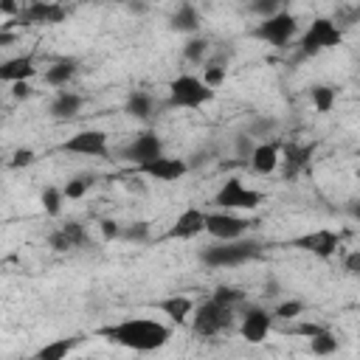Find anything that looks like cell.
<instances>
[{
  "instance_id": "6da1fadb",
  "label": "cell",
  "mask_w": 360,
  "mask_h": 360,
  "mask_svg": "<svg viewBox=\"0 0 360 360\" xmlns=\"http://www.w3.org/2000/svg\"><path fill=\"white\" fill-rule=\"evenodd\" d=\"M98 338L124 346L129 352H158L172 340V326L158 321V318H143V315H129L121 318L110 326L96 329Z\"/></svg>"
},
{
  "instance_id": "9c48e42d",
  "label": "cell",
  "mask_w": 360,
  "mask_h": 360,
  "mask_svg": "<svg viewBox=\"0 0 360 360\" xmlns=\"http://www.w3.org/2000/svg\"><path fill=\"white\" fill-rule=\"evenodd\" d=\"M250 219L236 214V211H225V208H214L208 211V222H205V233L211 239H219V242H228V239H242L248 236L250 231Z\"/></svg>"
},
{
  "instance_id": "b9f144b4",
  "label": "cell",
  "mask_w": 360,
  "mask_h": 360,
  "mask_svg": "<svg viewBox=\"0 0 360 360\" xmlns=\"http://www.w3.org/2000/svg\"><path fill=\"white\" fill-rule=\"evenodd\" d=\"M8 87H11V96H14L17 101H25V98H31V96H34L31 82H14V84H8Z\"/></svg>"
},
{
  "instance_id": "8fae6325",
  "label": "cell",
  "mask_w": 360,
  "mask_h": 360,
  "mask_svg": "<svg viewBox=\"0 0 360 360\" xmlns=\"http://www.w3.org/2000/svg\"><path fill=\"white\" fill-rule=\"evenodd\" d=\"M59 149L68 155H82V158H104L110 152V135L104 129L87 127V129H79L70 138H65L59 143Z\"/></svg>"
},
{
  "instance_id": "836d02e7",
  "label": "cell",
  "mask_w": 360,
  "mask_h": 360,
  "mask_svg": "<svg viewBox=\"0 0 360 360\" xmlns=\"http://www.w3.org/2000/svg\"><path fill=\"white\" fill-rule=\"evenodd\" d=\"M211 298H217V301H222V304H228V307H239V304L245 301V292H242L239 287H231V284H219V287H214Z\"/></svg>"
},
{
  "instance_id": "8d00e7d4",
  "label": "cell",
  "mask_w": 360,
  "mask_h": 360,
  "mask_svg": "<svg viewBox=\"0 0 360 360\" xmlns=\"http://www.w3.org/2000/svg\"><path fill=\"white\" fill-rule=\"evenodd\" d=\"M248 8L262 20V17H270V14L281 11V8H284V0H250Z\"/></svg>"
},
{
  "instance_id": "9a60e30c",
  "label": "cell",
  "mask_w": 360,
  "mask_h": 360,
  "mask_svg": "<svg viewBox=\"0 0 360 360\" xmlns=\"http://www.w3.org/2000/svg\"><path fill=\"white\" fill-rule=\"evenodd\" d=\"M65 17H68L65 6L53 0H28L22 11L14 17V22L17 25H59L65 22Z\"/></svg>"
},
{
  "instance_id": "ffe728a7",
  "label": "cell",
  "mask_w": 360,
  "mask_h": 360,
  "mask_svg": "<svg viewBox=\"0 0 360 360\" xmlns=\"http://www.w3.org/2000/svg\"><path fill=\"white\" fill-rule=\"evenodd\" d=\"M194 298L183 295V292H174V295H166L160 301H155V309L163 312L174 326H186L191 323V315H194Z\"/></svg>"
},
{
  "instance_id": "484cf974",
  "label": "cell",
  "mask_w": 360,
  "mask_h": 360,
  "mask_svg": "<svg viewBox=\"0 0 360 360\" xmlns=\"http://www.w3.org/2000/svg\"><path fill=\"white\" fill-rule=\"evenodd\" d=\"M307 96H309V104L315 107V112H332V107L338 101V87L318 82V84H312L307 90Z\"/></svg>"
},
{
  "instance_id": "f35d334b",
  "label": "cell",
  "mask_w": 360,
  "mask_h": 360,
  "mask_svg": "<svg viewBox=\"0 0 360 360\" xmlns=\"http://www.w3.org/2000/svg\"><path fill=\"white\" fill-rule=\"evenodd\" d=\"M98 228H101V239H104V242L121 239V233H124V225H121L118 219H101Z\"/></svg>"
},
{
  "instance_id": "bcb514c9",
  "label": "cell",
  "mask_w": 360,
  "mask_h": 360,
  "mask_svg": "<svg viewBox=\"0 0 360 360\" xmlns=\"http://www.w3.org/2000/svg\"><path fill=\"white\" fill-rule=\"evenodd\" d=\"M93 3H104V0H93Z\"/></svg>"
},
{
  "instance_id": "ac0fdd59",
  "label": "cell",
  "mask_w": 360,
  "mask_h": 360,
  "mask_svg": "<svg viewBox=\"0 0 360 360\" xmlns=\"http://www.w3.org/2000/svg\"><path fill=\"white\" fill-rule=\"evenodd\" d=\"M248 163H250V169L256 174H264V177L276 174L281 169V143L278 141H270V138L267 141H259L256 149L250 152Z\"/></svg>"
},
{
  "instance_id": "5bb4252c",
  "label": "cell",
  "mask_w": 360,
  "mask_h": 360,
  "mask_svg": "<svg viewBox=\"0 0 360 360\" xmlns=\"http://www.w3.org/2000/svg\"><path fill=\"white\" fill-rule=\"evenodd\" d=\"M138 174H143V177H149V180H158V183H174V180H180V177H186L188 174V160L186 158H174V155H158V158H152V160H146V163H141V166H132Z\"/></svg>"
},
{
  "instance_id": "52a82bcc",
  "label": "cell",
  "mask_w": 360,
  "mask_h": 360,
  "mask_svg": "<svg viewBox=\"0 0 360 360\" xmlns=\"http://www.w3.org/2000/svg\"><path fill=\"white\" fill-rule=\"evenodd\" d=\"M211 202L217 208H225V211H259L262 202H264V194L259 188L248 186L242 177H228L217 188V194H214Z\"/></svg>"
},
{
  "instance_id": "e0dca14e",
  "label": "cell",
  "mask_w": 360,
  "mask_h": 360,
  "mask_svg": "<svg viewBox=\"0 0 360 360\" xmlns=\"http://www.w3.org/2000/svg\"><path fill=\"white\" fill-rule=\"evenodd\" d=\"M315 158V143L312 141H292L287 146H281V169H284V177L287 180H295Z\"/></svg>"
},
{
  "instance_id": "7402d4cb",
  "label": "cell",
  "mask_w": 360,
  "mask_h": 360,
  "mask_svg": "<svg viewBox=\"0 0 360 360\" xmlns=\"http://www.w3.org/2000/svg\"><path fill=\"white\" fill-rule=\"evenodd\" d=\"M37 76V62H34V53H20V56H11L0 65V82L6 84H14V82H31Z\"/></svg>"
},
{
  "instance_id": "d590c367",
  "label": "cell",
  "mask_w": 360,
  "mask_h": 360,
  "mask_svg": "<svg viewBox=\"0 0 360 360\" xmlns=\"http://www.w3.org/2000/svg\"><path fill=\"white\" fill-rule=\"evenodd\" d=\"M326 329H329L326 323H315V321H298V323H292L287 332H290V335H301V338H307V340H309V338H315V335H321V332H326Z\"/></svg>"
},
{
  "instance_id": "3957f363",
  "label": "cell",
  "mask_w": 360,
  "mask_h": 360,
  "mask_svg": "<svg viewBox=\"0 0 360 360\" xmlns=\"http://www.w3.org/2000/svg\"><path fill=\"white\" fill-rule=\"evenodd\" d=\"M214 96H217V90L211 84H205L202 76L177 73L166 87V107L169 110H202L205 104L214 101Z\"/></svg>"
},
{
  "instance_id": "7dc6e473",
  "label": "cell",
  "mask_w": 360,
  "mask_h": 360,
  "mask_svg": "<svg viewBox=\"0 0 360 360\" xmlns=\"http://www.w3.org/2000/svg\"><path fill=\"white\" fill-rule=\"evenodd\" d=\"M239 3H248V0H239Z\"/></svg>"
},
{
  "instance_id": "e575fe53",
  "label": "cell",
  "mask_w": 360,
  "mask_h": 360,
  "mask_svg": "<svg viewBox=\"0 0 360 360\" xmlns=\"http://www.w3.org/2000/svg\"><path fill=\"white\" fill-rule=\"evenodd\" d=\"M256 143H259V141H256L248 129L236 132V135H233V152H236V158H245V160H248V158H250V152L256 149Z\"/></svg>"
},
{
  "instance_id": "603a6c76",
  "label": "cell",
  "mask_w": 360,
  "mask_h": 360,
  "mask_svg": "<svg viewBox=\"0 0 360 360\" xmlns=\"http://www.w3.org/2000/svg\"><path fill=\"white\" fill-rule=\"evenodd\" d=\"M76 70H79V62H76L73 56H62V59H56V62H51V65L45 68L42 79H45V84H48V87L62 90V87H68V84L73 82Z\"/></svg>"
},
{
  "instance_id": "f6af8a7d",
  "label": "cell",
  "mask_w": 360,
  "mask_h": 360,
  "mask_svg": "<svg viewBox=\"0 0 360 360\" xmlns=\"http://www.w3.org/2000/svg\"><path fill=\"white\" fill-rule=\"evenodd\" d=\"M354 155H357V158H360V146H357V149H354Z\"/></svg>"
},
{
  "instance_id": "7bdbcfd3",
  "label": "cell",
  "mask_w": 360,
  "mask_h": 360,
  "mask_svg": "<svg viewBox=\"0 0 360 360\" xmlns=\"http://www.w3.org/2000/svg\"><path fill=\"white\" fill-rule=\"evenodd\" d=\"M0 11H3V17H17L20 11H22V6L17 3V0H0Z\"/></svg>"
},
{
  "instance_id": "4316f807",
  "label": "cell",
  "mask_w": 360,
  "mask_h": 360,
  "mask_svg": "<svg viewBox=\"0 0 360 360\" xmlns=\"http://www.w3.org/2000/svg\"><path fill=\"white\" fill-rule=\"evenodd\" d=\"M65 202H68V197H65L62 186H45V188L39 191V205H42L45 217H51V219L62 217V211H65Z\"/></svg>"
},
{
  "instance_id": "60d3db41",
  "label": "cell",
  "mask_w": 360,
  "mask_h": 360,
  "mask_svg": "<svg viewBox=\"0 0 360 360\" xmlns=\"http://www.w3.org/2000/svg\"><path fill=\"white\" fill-rule=\"evenodd\" d=\"M343 270H346L349 276H357V278H360V250H349V253L343 256Z\"/></svg>"
},
{
  "instance_id": "ba28073f",
  "label": "cell",
  "mask_w": 360,
  "mask_h": 360,
  "mask_svg": "<svg viewBox=\"0 0 360 360\" xmlns=\"http://www.w3.org/2000/svg\"><path fill=\"white\" fill-rule=\"evenodd\" d=\"M163 152H166V143H163L160 132H158V129H141V132H135V135L121 146L118 158L127 160L129 166H141V163H146V160H152V158H158V155H163Z\"/></svg>"
},
{
  "instance_id": "f1b7e54d",
  "label": "cell",
  "mask_w": 360,
  "mask_h": 360,
  "mask_svg": "<svg viewBox=\"0 0 360 360\" xmlns=\"http://www.w3.org/2000/svg\"><path fill=\"white\" fill-rule=\"evenodd\" d=\"M307 349H309L312 354H335V352L340 349V340H338V335H335L332 329H326V332L309 338V340H307Z\"/></svg>"
},
{
  "instance_id": "2e32d148",
  "label": "cell",
  "mask_w": 360,
  "mask_h": 360,
  "mask_svg": "<svg viewBox=\"0 0 360 360\" xmlns=\"http://www.w3.org/2000/svg\"><path fill=\"white\" fill-rule=\"evenodd\" d=\"M90 242V233L82 222L70 219V222H62L59 228H53L48 233V248L56 250V253H68V250H76V248H84Z\"/></svg>"
},
{
  "instance_id": "cb8c5ba5",
  "label": "cell",
  "mask_w": 360,
  "mask_h": 360,
  "mask_svg": "<svg viewBox=\"0 0 360 360\" xmlns=\"http://www.w3.org/2000/svg\"><path fill=\"white\" fill-rule=\"evenodd\" d=\"M158 110V101L149 90H129L127 93V101H124V112L135 121H149Z\"/></svg>"
},
{
  "instance_id": "277c9868",
  "label": "cell",
  "mask_w": 360,
  "mask_h": 360,
  "mask_svg": "<svg viewBox=\"0 0 360 360\" xmlns=\"http://www.w3.org/2000/svg\"><path fill=\"white\" fill-rule=\"evenodd\" d=\"M340 45H343V28L326 14H315L307 22V28L298 34V53L301 56H318V53L340 48Z\"/></svg>"
},
{
  "instance_id": "7c38bea8",
  "label": "cell",
  "mask_w": 360,
  "mask_h": 360,
  "mask_svg": "<svg viewBox=\"0 0 360 360\" xmlns=\"http://www.w3.org/2000/svg\"><path fill=\"white\" fill-rule=\"evenodd\" d=\"M205 222H208V208L188 205V208H183L174 217V222L166 228V233L160 239H166V242H188V239H197L200 233H205Z\"/></svg>"
},
{
  "instance_id": "4fadbf2b",
  "label": "cell",
  "mask_w": 360,
  "mask_h": 360,
  "mask_svg": "<svg viewBox=\"0 0 360 360\" xmlns=\"http://www.w3.org/2000/svg\"><path fill=\"white\" fill-rule=\"evenodd\" d=\"M273 326H276L273 309H264L259 304H248L245 312H242V318H239V335H242V340H248L253 346L264 343L267 335L273 332Z\"/></svg>"
},
{
  "instance_id": "74e56055",
  "label": "cell",
  "mask_w": 360,
  "mask_h": 360,
  "mask_svg": "<svg viewBox=\"0 0 360 360\" xmlns=\"http://www.w3.org/2000/svg\"><path fill=\"white\" fill-rule=\"evenodd\" d=\"M121 239H135V242H143V239H149V222H132V225H124V233H121Z\"/></svg>"
},
{
  "instance_id": "8992f818",
  "label": "cell",
  "mask_w": 360,
  "mask_h": 360,
  "mask_svg": "<svg viewBox=\"0 0 360 360\" xmlns=\"http://www.w3.org/2000/svg\"><path fill=\"white\" fill-rule=\"evenodd\" d=\"M250 37L264 42V45H270V48H287L298 37V17L292 11H287V8H281V11L270 14V17H262L253 25Z\"/></svg>"
},
{
  "instance_id": "d4e9b609",
  "label": "cell",
  "mask_w": 360,
  "mask_h": 360,
  "mask_svg": "<svg viewBox=\"0 0 360 360\" xmlns=\"http://www.w3.org/2000/svg\"><path fill=\"white\" fill-rule=\"evenodd\" d=\"M82 340H84V338H56V340L39 346L31 357H34V360H65Z\"/></svg>"
},
{
  "instance_id": "4dcf8cb0",
  "label": "cell",
  "mask_w": 360,
  "mask_h": 360,
  "mask_svg": "<svg viewBox=\"0 0 360 360\" xmlns=\"http://www.w3.org/2000/svg\"><path fill=\"white\" fill-rule=\"evenodd\" d=\"M202 79H205V84H211L217 90L228 79V65L219 62V59H205L202 62Z\"/></svg>"
},
{
  "instance_id": "83f0119b",
  "label": "cell",
  "mask_w": 360,
  "mask_h": 360,
  "mask_svg": "<svg viewBox=\"0 0 360 360\" xmlns=\"http://www.w3.org/2000/svg\"><path fill=\"white\" fill-rule=\"evenodd\" d=\"M211 53V39L205 34H191L183 45V59L191 62V65H202Z\"/></svg>"
},
{
  "instance_id": "ab89813d",
  "label": "cell",
  "mask_w": 360,
  "mask_h": 360,
  "mask_svg": "<svg viewBox=\"0 0 360 360\" xmlns=\"http://www.w3.org/2000/svg\"><path fill=\"white\" fill-rule=\"evenodd\" d=\"M37 160V152L34 149H28V146H22V149H17L14 155H11V169H25V166H31Z\"/></svg>"
},
{
  "instance_id": "7a4b0ae2",
  "label": "cell",
  "mask_w": 360,
  "mask_h": 360,
  "mask_svg": "<svg viewBox=\"0 0 360 360\" xmlns=\"http://www.w3.org/2000/svg\"><path fill=\"white\" fill-rule=\"evenodd\" d=\"M259 253H262V242L253 239V236L228 239V242L214 239L208 248L200 250V262L205 267H211V270H231V267H239V264L253 262Z\"/></svg>"
},
{
  "instance_id": "44dd1931",
  "label": "cell",
  "mask_w": 360,
  "mask_h": 360,
  "mask_svg": "<svg viewBox=\"0 0 360 360\" xmlns=\"http://www.w3.org/2000/svg\"><path fill=\"white\" fill-rule=\"evenodd\" d=\"M82 107H84V98H82L76 90L62 87V90L53 93V98H51V104H48V115H51L53 121H70V118H76V115L82 112Z\"/></svg>"
},
{
  "instance_id": "f546056e",
  "label": "cell",
  "mask_w": 360,
  "mask_h": 360,
  "mask_svg": "<svg viewBox=\"0 0 360 360\" xmlns=\"http://www.w3.org/2000/svg\"><path fill=\"white\" fill-rule=\"evenodd\" d=\"M93 183H96L93 174H76V177H70V180L62 186V191H65L68 202H70V200H82V197H87V191L93 188Z\"/></svg>"
},
{
  "instance_id": "d6a6232c",
  "label": "cell",
  "mask_w": 360,
  "mask_h": 360,
  "mask_svg": "<svg viewBox=\"0 0 360 360\" xmlns=\"http://www.w3.org/2000/svg\"><path fill=\"white\" fill-rule=\"evenodd\" d=\"M276 129H278V121L270 118V115H256V118L248 124V132H250L256 141H259V138H270Z\"/></svg>"
},
{
  "instance_id": "1f68e13d",
  "label": "cell",
  "mask_w": 360,
  "mask_h": 360,
  "mask_svg": "<svg viewBox=\"0 0 360 360\" xmlns=\"http://www.w3.org/2000/svg\"><path fill=\"white\" fill-rule=\"evenodd\" d=\"M273 315H276L278 321H298V318L304 315V301H298V298H284V301H278V304L273 307Z\"/></svg>"
},
{
  "instance_id": "ee69618b",
  "label": "cell",
  "mask_w": 360,
  "mask_h": 360,
  "mask_svg": "<svg viewBox=\"0 0 360 360\" xmlns=\"http://www.w3.org/2000/svg\"><path fill=\"white\" fill-rule=\"evenodd\" d=\"M349 217L360 222V202H349Z\"/></svg>"
},
{
  "instance_id": "30bf717a",
  "label": "cell",
  "mask_w": 360,
  "mask_h": 360,
  "mask_svg": "<svg viewBox=\"0 0 360 360\" xmlns=\"http://www.w3.org/2000/svg\"><path fill=\"white\" fill-rule=\"evenodd\" d=\"M287 245L295 250L312 253L315 259H332L340 250V233L332 228H315V231H304V233L292 236Z\"/></svg>"
},
{
  "instance_id": "d6986e66",
  "label": "cell",
  "mask_w": 360,
  "mask_h": 360,
  "mask_svg": "<svg viewBox=\"0 0 360 360\" xmlns=\"http://www.w3.org/2000/svg\"><path fill=\"white\" fill-rule=\"evenodd\" d=\"M169 28H172L174 34H186V37L200 34V28H202V14H200V8H197L191 0H180V3L174 6V11L169 14Z\"/></svg>"
},
{
  "instance_id": "5b68a950",
  "label": "cell",
  "mask_w": 360,
  "mask_h": 360,
  "mask_svg": "<svg viewBox=\"0 0 360 360\" xmlns=\"http://www.w3.org/2000/svg\"><path fill=\"white\" fill-rule=\"evenodd\" d=\"M233 318H236V307H228L208 295L205 301H200L194 307L191 332H194V338H217L233 326Z\"/></svg>"
}]
</instances>
